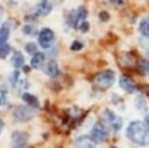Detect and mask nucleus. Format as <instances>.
Instances as JSON below:
<instances>
[{
  "label": "nucleus",
  "instance_id": "1",
  "mask_svg": "<svg viewBox=\"0 0 149 148\" xmlns=\"http://www.w3.org/2000/svg\"><path fill=\"white\" fill-rule=\"evenodd\" d=\"M127 136L139 146H149V129L140 121H134L128 126Z\"/></svg>",
  "mask_w": 149,
  "mask_h": 148
},
{
  "label": "nucleus",
  "instance_id": "2",
  "mask_svg": "<svg viewBox=\"0 0 149 148\" xmlns=\"http://www.w3.org/2000/svg\"><path fill=\"white\" fill-rule=\"evenodd\" d=\"M35 115H36L35 109L26 105H18L13 110V117L18 122H28L32 119Z\"/></svg>",
  "mask_w": 149,
  "mask_h": 148
},
{
  "label": "nucleus",
  "instance_id": "3",
  "mask_svg": "<svg viewBox=\"0 0 149 148\" xmlns=\"http://www.w3.org/2000/svg\"><path fill=\"white\" fill-rule=\"evenodd\" d=\"M115 73L111 69H105L99 72L95 75V84L102 89H109L115 82Z\"/></svg>",
  "mask_w": 149,
  "mask_h": 148
},
{
  "label": "nucleus",
  "instance_id": "4",
  "mask_svg": "<svg viewBox=\"0 0 149 148\" xmlns=\"http://www.w3.org/2000/svg\"><path fill=\"white\" fill-rule=\"evenodd\" d=\"M55 41V35L49 28H43L38 34V43L42 48L48 49Z\"/></svg>",
  "mask_w": 149,
  "mask_h": 148
},
{
  "label": "nucleus",
  "instance_id": "5",
  "mask_svg": "<svg viewBox=\"0 0 149 148\" xmlns=\"http://www.w3.org/2000/svg\"><path fill=\"white\" fill-rule=\"evenodd\" d=\"M107 138H109V133H107L106 127L100 122L95 123L92 129V139L94 140V142L95 143L104 142L107 140Z\"/></svg>",
  "mask_w": 149,
  "mask_h": 148
},
{
  "label": "nucleus",
  "instance_id": "6",
  "mask_svg": "<svg viewBox=\"0 0 149 148\" xmlns=\"http://www.w3.org/2000/svg\"><path fill=\"white\" fill-rule=\"evenodd\" d=\"M104 119L109 123L111 127H112V129L115 131H118L123 126L122 118L119 116H117L113 111H111L110 109H105L104 110Z\"/></svg>",
  "mask_w": 149,
  "mask_h": 148
},
{
  "label": "nucleus",
  "instance_id": "7",
  "mask_svg": "<svg viewBox=\"0 0 149 148\" xmlns=\"http://www.w3.org/2000/svg\"><path fill=\"white\" fill-rule=\"evenodd\" d=\"M29 141V135L24 131L16 130L11 135V143L13 148H23L25 147Z\"/></svg>",
  "mask_w": 149,
  "mask_h": 148
},
{
  "label": "nucleus",
  "instance_id": "8",
  "mask_svg": "<svg viewBox=\"0 0 149 148\" xmlns=\"http://www.w3.org/2000/svg\"><path fill=\"white\" fill-rule=\"evenodd\" d=\"M95 145L94 140L92 139V136H80L79 139L75 140L73 145V148H93Z\"/></svg>",
  "mask_w": 149,
  "mask_h": 148
},
{
  "label": "nucleus",
  "instance_id": "9",
  "mask_svg": "<svg viewBox=\"0 0 149 148\" xmlns=\"http://www.w3.org/2000/svg\"><path fill=\"white\" fill-rule=\"evenodd\" d=\"M119 85H120V87L124 90V91H127L129 93H132L135 92L136 90V85L135 82L127 75H122L120 79H119Z\"/></svg>",
  "mask_w": 149,
  "mask_h": 148
},
{
  "label": "nucleus",
  "instance_id": "10",
  "mask_svg": "<svg viewBox=\"0 0 149 148\" xmlns=\"http://www.w3.org/2000/svg\"><path fill=\"white\" fill-rule=\"evenodd\" d=\"M52 8H53V6H52L50 3L48 1V0H42V1L38 3V5H37L36 12H37V15L38 16L44 17V16H48L49 13H50Z\"/></svg>",
  "mask_w": 149,
  "mask_h": 148
},
{
  "label": "nucleus",
  "instance_id": "11",
  "mask_svg": "<svg viewBox=\"0 0 149 148\" xmlns=\"http://www.w3.org/2000/svg\"><path fill=\"white\" fill-rule=\"evenodd\" d=\"M45 73H47V75H49L50 78L58 77L60 69H58V65H57L56 61H54V60L49 61V62L47 64V67H45Z\"/></svg>",
  "mask_w": 149,
  "mask_h": 148
},
{
  "label": "nucleus",
  "instance_id": "12",
  "mask_svg": "<svg viewBox=\"0 0 149 148\" xmlns=\"http://www.w3.org/2000/svg\"><path fill=\"white\" fill-rule=\"evenodd\" d=\"M44 61H45V55L43 53H36L31 59V67L35 69H38L43 66Z\"/></svg>",
  "mask_w": 149,
  "mask_h": 148
},
{
  "label": "nucleus",
  "instance_id": "13",
  "mask_svg": "<svg viewBox=\"0 0 149 148\" xmlns=\"http://www.w3.org/2000/svg\"><path fill=\"white\" fill-rule=\"evenodd\" d=\"M23 101L25 102L29 106H31V108H38L40 106V102H38V99H37V97L36 96H33V94H30V93H23Z\"/></svg>",
  "mask_w": 149,
  "mask_h": 148
},
{
  "label": "nucleus",
  "instance_id": "14",
  "mask_svg": "<svg viewBox=\"0 0 149 148\" xmlns=\"http://www.w3.org/2000/svg\"><path fill=\"white\" fill-rule=\"evenodd\" d=\"M24 62H25V57L23 56V54L20 52H15L13 56H12V65L16 68H20L24 66Z\"/></svg>",
  "mask_w": 149,
  "mask_h": 148
},
{
  "label": "nucleus",
  "instance_id": "15",
  "mask_svg": "<svg viewBox=\"0 0 149 148\" xmlns=\"http://www.w3.org/2000/svg\"><path fill=\"white\" fill-rule=\"evenodd\" d=\"M10 37V28L7 24H4V25L0 28V45L5 44Z\"/></svg>",
  "mask_w": 149,
  "mask_h": 148
},
{
  "label": "nucleus",
  "instance_id": "16",
  "mask_svg": "<svg viewBox=\"0 0 149 148\" xmlns=\"http://www.w3.org/2000/svg\"><path fill=\"white\" fill-rule=\"evenodd\" d=\"M139 30H140V32H141L143 36L149 37V17H147V18H144V19L141 20L140 27H139Z\"/></svg>",
  "mask_w": 149,
  "mask_h": 148
},
{
  "label": "nucleus",
  "instance_id": "17",
  "mask_svg": "<svg viewBox=\"0 0 149 148\" xmlns=\"http://www.w3.org/2000/svg\"><path fill=\"white\" fill-rule=\"evenodd\" d=\"M86 17H87V10H86L84 6H80L78 8V16H77V22H85Z\"/></svg>",
  "mask_w": 149,
  "mask_h": 148
},
{
  "label": "nucleus",
  "instance_id": "18",
  "mask_svg": "<svg viewBox=\"0 0 149 148\" xmlns=\"http://www.w3.org/2000/svg\"><path fill=\"white\" fill-rule=\"evenodd\" d=\"M11 53V47L8 44H1L0 45V59H5Z\"/></svg>",
  "mask_w": 149,
  "mask_h": 148
},
{
  "label": "nucleus",
  "instance_id": "19",
  "mask_svg": "<svg viewBox=\"0 0 149 148\" xmlns=\"http://www.w3.org/2000/svg\"><path fill=\"white\" fill-rule=\"evenodd\" d=\"M25 50L29 53V54H36L37 53V45L33 43V42H29L26 45H25Z\"/></svg>",
  "mask_w": 149,
  "mask_h": 148
},
{
  "label": "nucleus",
  "instance_id": "20",
  "mask_svg": "<svg viewBox=\"0 0 149 148\" xmlns=\"http://www.w3.org/2000/svg\"><path fill=\"white\" fill-rule=\"evenodd\" d=\"M140 71H141V73L142 74H146V73H148L149 72V62L148 61H146V60H143V61H141V64H140Z\"/></svg>",
  "mask_w": 149,
  "mask_h": 148
},
{
  "label": "nucleus",
  "instance_id": "21",
  "mask_svg": "<svg viewBox=\"0 0 149 148\" xmlns=\"http://www.w3.org/2000/svg\"><path fill=\"white\" fill-rule=\"evenodd\" d=\"M81 48H82V43H81V42H79V41H74V42L72 43V45H70V49H72L73 52L80 50Z\"/></svg>",
  "mask_w": 149,
  "mask_h": 148
},
{
  "label": "nucleus",
  "instance_id": "22",
  "mask_svg": "<svg viewBox=\"0 0 149 148\" xmlns=\"http://www.w3.org/2000/svg\"><path fill=\"white\" fill-rule=\"evenodd\" d=\"M35 28L31 27V25H26V27H24L23 28V32L24 34H26V35H33L35 34Z\"/></svg>",
  "mask_w": 149,
  "mask_h": 148
},
{
  "label": "nucleus",
  "instance_id": "23",
  "mask_svg": "<svg viewBox=\"0 0 149 148\" xmlns=\"http://www.w3.org/2000/svg\"><path fill=\"white\" fill-rule=\"evenodd\" d=\"M79 29H80V31H81V32H87V31H88V29H90V24H88L87 22H82V23L80 24Z\"/></svg>",
  "mask_w": 149,
  "mask_h": 148
},
{
  "label": "nucleus",
  "instance_id": "24",
  "mask_svg": "<svg viewBox=\"0 0 149 148\" xmlns=\"http://www.w3.org/2000/svg\"><path fill=\"white\" fill-rule=\"evenodd\" d=\"M99 18H100L103 22H107V20H109V18H110V15L107 13L106 11H102L100 13H99Z\"/></svg>",
  "mask_w": 149,
  "mask_h": 148
},
{
  "label": "nucleus",
  "instance_id": "25",
  "mask_svg": "<svg viewBox=\"0 0 149 148\" xmlns=\"http://www.w3.org/2000/svg\"><path fill=\"white\" fill-rule=\"evenodd\" d=\"M18 77H19V72L18 71H15L13 73H12V75H11V84L12 85L16 84V81L18 80Z\"/></svg>",
  "mask_w": 149,
  "mask_h": 148
},
{
  "label": "nucleus",
  "instance_id": "26",
  "mask_svg": "<svg viewBox=\"0 0 149 148\" xmlns=\"http://www.w3.org/2000/svg\"><path fill=\"white\" fill-rule=\"evenodd\" d=\"M144 124L147 126V128L149 129V115H147L146 116V118H144Z\"/></svg>",
  "mask_w": 149,
  "mask_h": 148
},
{
  "label": "nucleus",
  "instance_id": "27",
  "mask_svg": "<svg viewBox=\"0 0 149 148\" xmlns=\"http://www.w3.org/2000/svg\"><path fill=\"white\" fill-rule=\"evenodd\" d=\"M3 17H4V8L0 6V23H1V20H3Z\"/></svg>",
  "mask_w": 149,
  "mask_h": 148
},
{
  "label": "nucleus",
  "instance_id": "28",
  "mask_svg": "<svg viewBox=\"0 0 149 148\" xmlns=\"http://www.w3.org/2000/svg\"><path fill=\"white\" fill-rule=\"evenodd\" d=\"M3 128H4V122L0 119V133H1V130H3Z\"/></svg>",
  "mask_w": 149,
  "mask_h": 148
},
{
  "label": "nucleus",
  "instance_id": "29",
  "mask_svg": "<svg viewBox=\"0 0 149 148\" xmlns=\"http://www.w3.org/2000/svg\"><path fill=\"white\" fill-rule=\"evenodd\" d=\"M118 1H119V3H122V0H118Z\"/></svg>",
  "mask_w": 149,
  "mask_h": 148
},
{
  "label": "nucleus",
  "instance_id": "30",
  "mask_svg": "<svg viewBox=\"0 0 149 148\" xmlns=\"http://www.w3.org/2000/svg\"><path fill=\"white\" fill-rule=\"evenodd\" d=\"M112 148H117V147H112Z\"/></svg>",
  "mask_w": 149,
  "mask_h": 148
}]
</instances>
